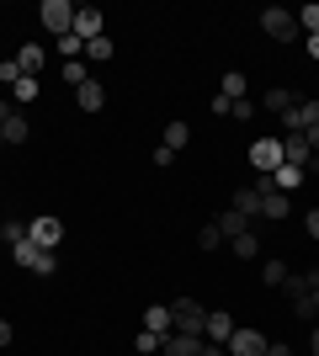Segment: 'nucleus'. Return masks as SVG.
<instances>
[{
    "mask_svg": "<svg viewBox=\"0 0 319 356\" xmlns=\"http://www.w3.org/2000/svg\"><path fill=\"white\" fill-rule=\"evenodd\" d=\"M186 144H192V128H186V122H170V128H165V149H176V154H181Z\"/></svg>",
    "mask_w": 319,
    "mask_h": 356,
    "instance_id": "24",
    "label": "nucleus"
},
{
    "mask_svg": "<svg viewBox=\"0 0 319 356\" xmlns=\"http://www.w3.org/2000/svg\"><path fill=\"white\" fill-rule=\"evenodd\" d=\"M229 118H240V122L256 118V102H234V106H229Z\"/></svg>",
    "mask_w": 319,
    "mask_h": 356,
    "instance_id": "35",
    "label": "nucleus"
},
{
    "mask_svg": "<svg viewBox=\"0 0 319 356\" xmlns=\"http://www.w3.org/2000/svg\"><path fill=\"white\" fill-rule=\"evenodd\" d=\"M218 96H229V102H245V74H240V70H229V74H224V86H218Z\"/></svg>",
    "mask_w": 319,
    "mask_h": 356,
    "instance_id": "23",
    "label": "nucleus"
},
{
    "mask_svg": "<svg viewBox=\"0 0 319 356\" xmlns=\"http://www.w3.org/2000/svg\"><path fill=\"white\" fill-rule=\"evenodd\" d=\"M202 356H229V351H224V346H208V341H202Z\"/></svg>",
    "mask_w": 319,
    "mask_h": 356,
    "instance_id": "41",
    "label": "nucleus"
},
{
    "mask_svg": "<svg viewBox=\"0 0 319 356\" xmlns=\"http://www.w3.org/2000/svg\"><path fill=\"white\" fill-rule=\"evenodd\" d=\"M59 54H64V64H69V59H85V43H80L75 32H64V38H59Z\"/></svg>",
    "mask_w": 319,
    "mask_h": 356,
    "instance_id": "26",
    "label": "nucleus"
},
{
    "mask_svg": "<svg viewBox=\"0 0 319 356\" xmlns=\"http://www.w3.org/2000/svg\"><path fill=\"white\" fill-rule=\"evenodd\" d=\"M250 165H256V176H272L282 165V138H256L250 144Z\"/></svg>",
    "mask_w": 319,
    "mask_h": 356,
    "instance_id": "5",
    "label": "nucleus"
},
{
    "mask_svg": "<svg viewBox=\"0 0 319 356\" xmlns=\"http://www.w3.org/2000/svg\"><path fill=\"white\" fill-rule=\"evenodd\" d=\"M64 80H69V86H85V80H91V74H85V59H69V64H64Z\"/></svg>",
    "mask_w": 319,
    "mask_h": 356,
    "instance_id": "30",
    "label": "nucleus"
},
{
    "mask_svg": "<svg viewBox=\"0 0 319 356\" xmlns=\"http://www.w3.org/2000/svg\"><path fill=\"white\" fill-rule=\"evenodd\" d=\"M170 314H176V335H197V341H202V330H208V309H202L197 298H176Z\"/></svg>",
    "mask_w": 319,
    "mask_h": 356,
    "instance_id": "2",
    "label": "nucleus"
},
{
    "mask_svg": "<svg viewBox=\"0 0 319 356\" xmlns=\"http://www.w3.org/2000/svg\"><path fill=\"white\" fill-rule=\"evenodd\" d=\"M202 335H208V346H229L234 319H229V314H208V330H202Z\"/></svg>",
    "mask_w": 319,
    "mask_h": 356,
    "instance_id": "15",
    "label": "nucleus"
},
{
    "mask_svg": "<svg viewBox=\"0 0 319 356\" xmlns=\"http://www.w3.org/2000/svg\"><path fill=\"white\" fill-rule=\"evenodd\" d=\"M38 22H43L54 38H64V32H75V6H69V0H43V6H38Z\"/></svg>",
    "mask_w": 319,
    "mask_h": 356,
    "instance_id": "4",
    "label": "nucleus"
},
{
    "mask_svg": "<svg viewBox=\"0 0 319 356\" xmlns=\"http://www.w3.org/2000/svg\"><path fill=\"white\" fill-rule=\"evenodd\" d=\"M0 80H6V86H16V80H22V70H16V59H6V64H0Z\"/></svg>",
    "mask_w": 319,
    "mask_h": 356,
    "instance_id": "37",
    "label": "nucleus"
},
{
    "mask_svg": "<svg viewBox=\"0 0 319 356\" xmlns=\"http://www.w3.org/2000/svg\"><path fill=\"white\" fill-rule=\"evenodd\" d=\"M38 96H43V86H38L32 74H22V80L11 86V102H38Z\"/></svg>",
    "mask_w": 319,
    "mask_h": 356,
    "instance_id": "22",
    "label": "nucleus"
},
{
    "mask_svg": "<svg viewBox=\"0 0 319 356\" xmlns=\"http://www.w3.org/2000/svg\"><path fill=\"white\" fill-rule=\"evenodd\" d=\"M213 223L224 229V239H234V234H245V229H250V218H245V213H234V208H229L224 218H213Z\"/></svg>",
    "mask_w": 319,
    "mask_h": 356,
    "instance_id": "21",
    "label": "nucleus"
},
{
    "mask_svg": "<svg viewBox=\"0 0 319 356\" xmlns=\"http://www.w3.org/2000/svg\"><path fill=\"white\" fill-rule=\"evenodd\" d=\"M288 298H293V314H319V266H309V271H288Z\"/></svg>",
    "mask_w": 319,
    "mask_h": 356,
    "instance_id": "1",
    "label": "nucleus"
},
{
    "mask_svg": "<svg viewBox=\"0 0 319 356\" xmlns=\"http://www.w3.org/2000/svg\"><path fill=\"white\" fill-rule=\"evenodd\" d=\"M224 351L229 356H266V335H261V330H240V325H234V335H229Z\"/></svg>",
    "mask_w": 319,
    "mask_h": 356,
    "instance_id": "7",
    "label": "nucleus"
},
{
    "mask_svg": "<svg viewBox=\"0 0 319 356\" xmlns=\"http://www.w3.org/2000/svg\"><path fill=\"white\" fill-rule=\"evenodd\" d=\"M11 112H16V102H0V122H6V118H11Z\"/></svg>",
    "mask_w": 319,
    "mask_h": 356,
    "instance_id": "43",
    "label": "nucleus"
},
{
    "mask_svg": "<svg viewBox=\"0 0 319 356\" xmlns=\"http://www.w3.org/2000/svg\"><path fill=\"white\" fill-rule=\"evenodd\" d=\"M75 102H80V112H101L106 106V86L101 80H85V86L75 90Z\"/></svg>",
    "mask_w": 319,
    "mask_h": 356,
    "instance_id": "14",
    "label": "nucleus"
},
{
    "mask_svg": "<svg viewBox=\"0 0 319 356\" xmlns=\"http://www.w3.org/2000/svg\"><path fill=\"white\" fill-rule=\"evenodd\" d=\"M154 165H160V170H170V165H176V149L160 144V149H154Z\"/></svg>",
    "mask_w": 319,
    "mask_h": 356,
    "instance_id": "36",
    "label": "nucleus"
},
{
    "mask_svg": "<svg viewBox=\"0 0 319 356\" xmlns=\"http://www.w3.org/2000/svg\"><path fill=\"white\" fill-rule=\"evenodd\" d=\"M197 245H202V250H218V245H229V239H224V229H218V223H202Z\"/></svg>",
    "mask_w": 319,
    "mask_h": 356,
    "instance_id": "28",
    "label": "nucleus"
},
{
    "mask_svg": "<svg viewBox=\"0 0 319 356\" xmlns=\"http://www.w3.org/2000/svg\"><path fill=\"white\" fill-rule=\"evenodd\" d=\"M0 144H6V134H0Z\"/></svg>",
    "mask_w": 319,
    "mask_h": 356,
    "instance_id": "47",
    "label": "nucleus"
},
{
    "mask_svg": "<svg viewBox=\"0 0 319 356\" xmlns=\"http://www.w3.org/2000/svg\"><path fill=\"white\" fill-rule=\"evenodd\" d=\"M293 16H298V27H304L309 38L319 32V6H304V11H293Z\"/></svg>",
    "mask_w": 319,
    "mask_h": 356,
    "instance_id": "31",
    "label": "nucleus"
},
{
    "mask_svg": "<svg viewBox=\"0 0 319 356\" xmlns=\"http://www.w3.org/2000/svg\"><path fill=\"white\" fill-rule=\"evenodd\" d=\"M133 346H138L144 356H149V351H160V335H149V330H138V341H133Z\"/></svg>",
    "mask_w": 319,
    "mask_h": 356,
    "instance_id": "34",
    "label": "nucleus"
},
{
    "mask_svg": "<svg viewBox=\"0 0 319 356\" xmlns=\"http://www.w3.org/2000/svg\"><path fill=\"white\" fill-rule=\"evenodd\" d=\"M309 160H314V149H309L304 134H288V138H282V165H298V170H309Z\"/></svg>",
    "mask_w": 319,
    "mask_h": 356,
    "instance_id": "8",
    "label": "nucleus"
},
{
    "mask_svg": "<svg viewBox=\"0 0 319 356\" xmlns=\"http://www.w3.org/2000/svg\"><path fill=\"white\" fill-rule=\"evenodd\" d=\"M261 32L277 38V43H298V16H288L282 6H266L261 11Z\"/></svg>",
    "mask_w": 319,
    "mask_h": 356,
    "instance_id": "3",
    "label": "nucleus"
},
{
    "mask_svg": "<svg viewBox=\"0 0 319 356\" xmlns=\"http://www.w3.org/2000/svg\"><path fill=\"white\" fill-rule=\"evenodd\" d=\"M304 229H309V239H319V208L304 213Z\"/></svg>",
    "mask_w": 319,
    "mask_h": 356,
    "instance_id": "38",
    "label": "nucleus"
},
{
    "mask_svg": "<svg viewBox=\"0 0 319 356\" xmlns=\"http://www.w3.org/2000/svg\"><path fill=\"white\" fill-rule=\"evenodd\" d=\"M309 346H314V356H319V325H314V335H309Z\"/></svg>",
    "mask_w": 319,
    "mask_h": 356,
    "instance_id": "45",
    "label": "nucleus"
},
{
    "mask_svg": "<svg viewBox=\"0 0 319 356\" xmlns=\"http://www.w3.org/2000/svg\"><path fill=\"white\" fill-rule=\"evenodd\" d=\"M0 239H6V245H11V250H16V245H22V239H27V223H16V218H6V223H0Z\"/></svg>",
    "mask_w": 319,
    "mask_h": 356,
    "instance_id": "27",
    "label": "nucleus"
},
{
    "mask_svg": "<svg viewBox=\"0 0 319 356\" xmlns=\"http://www.w3.org/2000/svg\"><path fill=\"white\" fill-rule=\"evenodd\" d=\"M75 38L80 43H96V38H101V11H96V6H80L75 11Z\"/></svg>",
    "mask_w": 319,
    "mask_h": 356,
    "instance_id": "10",
    "label": "nucleus"
},
{
    "mask_svg": "<svg viewBox=\"0 0 319 356\" xmlns=\"http://www.w3.org/2000/svg\"><path fill=\"white\" fill-rule=\"evenodd\" d=\"M11 255H16V266H27V271H32V261H38V245H32V239H22Z\"/></svg>",
    "mask_w": 319,
    "mask_h": 356,
    "instance_id": "32",
    "label": "nucleus"
},
{
    "mask_svg": "<svg viewBox=\"0 0 319 356\" xmlns=\"http://www.w3.org/2000/svg\"><path fill=\"white\" fill-rule=\"evenodd\" d=\"M27 239L38 245V250H54V245L64 239V223L54 218V213H43V218H32V223H27Z\"/></svg>",
    "mask_w": 319,
    "mask_h": 356,
    "instance_id": "6",
    "label": "nucleus"
},
{
    "mask_svg": "<svg viewBox=\"0 0 319 356\" xmlns=\"http://www.w3.org/2000/svg\"><path fill=\"white\" fill-rule=\"evenodd\" d=\"M16 341V330H11V319H0V346H11Z\"/></svg>",
    "mask_w": 319,
    "mask_h": 356,
    "instance_id": "39",
    "label": "nucleus"
},
{
    "mask_svg": "<svg viewBox=\"0 0 319 356\" xmlns=\"http://www.w3.org/2000/svg\"><path fill=\"white\" fill-rule=\"evenodd\" d=\"M160 356H202V341L197 335H165V341H160Z\"/></svg>",
    "mask_w": 319,
    "mask_h": 356,
    "instance_id": "12",
    "label": "nucleus"
},
{
    "mask_svg": "<svg viewBox=\"0 0 319 356\" xmlns=\"http://www.w3.org/2000/svg\"><path fill=\"white\" fill-rule=\"evenodd\" d=\"M85 59H112V38H106V32L96 38V43H85Z\"/></svg>",
    "mask_w": 319,
    "mask_h": 356,
    "instance_id": "33",
    "label": "nucleus"
},
{
    "mask_svg": "<svg viewBox=\"0 0 319 356\" xmlns=\"http://www.w3.org/2000/svg\"><path fill=\"white\" fill-rule=\"evenodd\" d=\"M304 48H309V54L319 59V32H314V38H304Z\"/></svg>",
    "mask_w": 319,
    "mask_h": 356,
    "instance_id": "42",
    "label": "nucleus"
},
{
    "mask_svg": "<svg viewBox=\"0 0 319 356\" xmlns=\"http://www.w3.org/2000/svg\"><path fill=\"white\" fill-rule=\"evenodd\" d=\"M59 271V255L54 250H38V261H32V277H54Z\"/></svg>",
    "mask_w": 319,
    "mask_h": 356,
    "instance_id": "29",
    "label": "nucleus"
},
{
    "mask_svg": "<svg viewBox=\"0 0 319 356\" xmlns=\"http://www.w3.org/2000/svg\"><path fill=\"white\" fill-rule=\"evenodd\" d=\"M298 102H304V96H293V90H282V86H277V90H266V112H277V118H288V112H293Z\"/></svg>",
    "mask_w": 319,
    "mask_h": 356,
    "instance_id": "17",
    "label": "nucleus"
},
{
    "mask_svg": "<svg viewBox=\"0 0 319 356\" xmlns=\"http://www.w3.org/2000/svg\"><path fill=\"white\" fill-rule=\"evenodd\" d=\"M309 170H314V176H319V154H314V160H309Z\"/></svg>",
    "mask_w": 319,
    "mask_h": 356,
    "instance_id": "46",
    "label": "nucleus"
},
{
    "mask_svg": "<svg viewBox=\"0 0 319 356\" xmlns=\"http://www.w3.org/2000/svg\"><path fill=\"white\" fill-rule=\"evenodd\" d=\"M288 213H293V202H288V197H282V192H266V197H261V218H288Z\"/></svg>",
    "mask_w": 319,
    "mask_h": 356,
    "instance_id": "19",
    "label": "nucleus"
},
{
    "mask_svg": "<svg viewBox=\"0 0 319 356\" xmlns=\"http://www.w3.org/2000/svg\"><path fill=\"white\" fill-rule=\"evenodd\" d=\"M229 250L240 255V261H256V255H261V239L250 234V229H245V234H234V239H229Z\"/></svg>",
    "mask_w": 319,
    "mask_h": 356,
    "instance_id": "20",
    "label": "nucleus"
},
{
    "mask_svg": "<svg viewBox=\"0 0 319 356\" xmlns=\"http://www.w3.org/2000/svg\"><path fill=\"white\" fill-rule=\"evenodd\" d=\"M266 356H288V346H272V341H266Z\"/></svg>",
    "mask_w": 319,
    "mask_h": 356,
    "instance_id": "44",
    "label": "nucleus"
},
{
    "mask_svg": "<svg viewBox=\"0 0 319 356\" xmlns=\"http://www.w3.org/2000/svg\"><path fill=\"white\" fill-rule=\"evenodd\" d=\"M261 282H266V287H282V282H288V261H266V266H261Z\"/></svg>",
    "mask_w": 319,
    "mask_h": 356,
    "instance_id": "25",
    "label": "nucleus"
},
{
    "mask_svg": "<svg viewBox=\"0 0 319 356\" xmlns=\"http://www.w3.org/2000/svg\"><path fill=\"white\" fill-rule=\"evenodd\" d=\"M261 186H240V192H234V213H245V218H261Z\"/></svg>",
    "mask_w": 319,
    "mask_h": 356,
    "instance_id": "16",
    "label": "nucleus"
},
{
    "mask_svg": "<svg viewBox=\"0 0 319 356\" xmlns=\"http://www.w3.org/2000/svg\"><path fill=\"white\" fill-rule=\"evenodd\" d=\"M0 134H6V144H27V134H32V122L22 118V112H11V118L0 122Z\"/></svg>",
    "mask_w": 319,
    "mask_h": 356,
    "instance_id": "18",
    "label": "nucleus"
},
{
    "mask_svg": "<svg viewBox=\"0 0 319 356\" xmlns=\"http://www.w3.org/2000/svg\"><path fill=\"white\" fill-rule=\"evenodd\" d=\"M304 138H309V149L319 154V122H314V128H304Z\"/></svg>",
    "mask_w": 319,
    "mask_h": 356,
    "instance_id": "40",
    "label": "nucleus"
},
{
    "mask_svg": "<svg viewBox=\"0 0 319 356\" xmlns=\"http://www.w3.org/2000/svg\"><path fill=\"white\" fill-rule=\"evenodd\" d=\"M43 64H48V54H43L38 43H22V48H16V70H22V74H32V80H38V70H43Z\"/></svg>",
    "mask_w": 319,
    "mask_h": 356,
    "instance_id": "13",
    "label": "nucleus"
},
{
    "mask_svg": "<svg viewBox=\"0 0 319 356\" xmlns=\"http://www.w3.org/2000/svg\"><path fill=\"white\" fill-rule=\"evenodd\" d=\"M144 330L165 341V335H176V314H170L165 303H154V309H144Z\"/></svg>",
    "mask_w": 319,
    "mask_h": 356,
    "instance_id": "9",
    "label": "nucleus"
},
{
    "mask_svg": "<svg viewBox=\"0 0 319 356\" xmlns=\"http://www.w3.org/2000/svg\"><path fill=\"white\" fill-rule=\"evenodd\" d=\"M304 176H309V170H298V165H277V170H272V192H282V197L298 192V186H304Z\"/></svg>",
    "mask_w": 319,
    "mask_h": 356,
    "instance_id": "11",
    "label": "nucleus"
}]
</instances>
